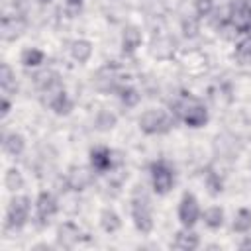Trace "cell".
I'll return each mask as SVG.
<instances>
[{
  "label": "cell",
  "instance_id": "6da1fadb",
  "mask_svg": "<svg viewBox=\"0 0 251 251\" xmlns=\"http://www.w3.org/2000/svg\"><path fill=\"white\" fill-rule=\"evenodd\" d=\"M139 129L147 135H159V133H167L171 127H173V118L165 112V110H159V108H153V110H145L141 116H139Z\"/></svg>",
  "mask_w": 251,
  "mask_h": 251
},
{
  "label": "cell",
  "instance_id": "7a4b0ae2",
  "mask_svg": "<svg viewBox=\"0 0 251 251\" xmlns=\"http://www.w3.org/2000/svg\"><path fill=\"white\" fill-rule=\"evenodd\" d=\"M131 218H133V226L137 227V231L141 233H151L153 231V210H151V202L149 198L141 192H137L131 198Z\"/></svg>",
  "mask_w": 251,
  "mask_h": 251
},
{
  "label": "cell",
  "instance_id": "3957f363",
  "mask_svg": "<svg viewBox=\"0 0 251 251\" xmlns=\"http://www.w3.org/2000/svg\"><path fill=\"white\" fill-rule=\"evenodd\" d=\"M178 114H180L182 122L188 127H202L208 122V110H206V106L200 100L192 98V96H188L186 100H182L178 104Z\"/></svg>",
  "mask_w": 251,
  "mask_h": 251
},
{
  "label": "cell",
  "instance_id": "277c9868",
  "mask_svg": "<svg viewBox=\"0 0 251 251\" xmlns=\"http://www.w3.org/2000/svg\"><path fill=\"white\" fill-rule=\"evenodd\" d=\"M29 208H31V200L27 196H14L6 208V227L8 229L24 227L29 218Z\"/></svg>",
  "mask_w": 251,
  "mask_h": 251
},
{
  "label": "cell",
  "instance_id": "5b68a950",
  "mask_svg": "<svg viewBox=\"0 0 251 251\" xmlns=\"http://www.w3.org/2000/svg\"><path fill=\"white\" fill-rule=\"evenodd\" d=\"M149 175H151V184H153V190L157 194H167L173 190V184H175V171L171 169V165L167 161H155L151 163V169H149Z\"/></svg>",
  "mask_w": 251,
  "mask_h": 251
},
{
  "label": "cell",
  "instance_id": "8992f818",
  "mask_svg": "<svg viewBox=\"0 0 251 251\" xmlns=\"http://www.w3.org/2000/svg\"><path fill=\"white\" fill-rule=\"evenodd\" d=\"M202 212H200V204L198 198L192 192H184L180 202H178V222L182 227L192 229L196 226V222L200 220Z\"/></svg>",
  "mask_w": 251,
  "mask_h": 251
},
{
  "label": "cell",
  "instance_id": "52a82bcc",
  "mask_svg": "<svg viewBox=\"0 0 251 251\" xmlns=\"http://www.w3.org/2000/svg\"><path fill=\"white\" fill-rule=\"evenodd\" d=\"M57 212H59V202H57L55 194L49 192V190L39 192V194H37V200H35V214H37L39 224H41V226L49 224L51 218H53Z\"/></svg>",
  "mask_w": 251,
  "mask_h": 251
},
{
  "label": "cell",
  "instance_id": "ba28073f",
  "mask_svg": "<svg viewBox=\"0 0 251 251\" xmlns=\"http://www.w3.org/2000/svg\"><path fill=\"white\" fill-rule=\"evenodd\" d=\"M94 171V169H92ZM88 167H80V165H73L67 173V186L75 192H82L86 190L92 180H94V173Z\"/></svg>",
  "mask_w": 251,
  "mask_h": 251
},
{
  "label": "cell",
  "instance_id": "9c48e42d",
  "mask_svg": "<svg viewBox=\"0 0 251 251\" xmlns=\"http://www.w3.org/2000/svg\"><path fill=\"white\" fill-rule=\"evenodd\" d=\"M47 104L57 116H67L73 110V100L69 98V94H67V90L63 86L47 92Z\"/></svg>",
  "mask_w": 251,
  "mask_h": 251
},
{
  "label": "cell",
  "instance_id": "30bf717a",
  "mask_svg": "<svg viewBox=\"0 0 251 251\" xmlns=\"http://www.w3.org/2000/svg\"><path fill=\"white\" fill-rule=\"evenodd\" d=\"M25 29V20L22 16H4L2 18V39L16 41Z\"/></svg>",
  "mask_w": 251,
  "mask_h": 251
},
{
  "label": "cell",
  "instance_id": "8fae6325",
  "mask_svg": "<svg viewBox=\"0 0 251 251\" xmlns=\"http://www.w3.org/2000/svg\"><path fill=\"white\" fill-rule=\"evenodd\" d=\"M80 239V229L73 222H63L57 227V243L65 249H73Z\"/></svg>",
  "mask_w": 251,
  "mask_h": 251
},
{
  "label": "cell",
  "instance_id": "7c38bea8",
  "mask_svg": "<svg viewBox=\"0 0 251 251\" xmlns=\"http://www.w3.org/2000/svg\"><path fill=\"white\" fill-rule=\"evenodd\" d=\"M90 167L96 173H108L112 169V151L104 145L90 149Z\"/></svg>",
  "mask_w": 251,
  "mask_h": 251
},
{
  "label": "cell",
  "instance_id": "4fadbf2b",
  "mask_svg": "<svg viewBox=\"0 0 251 251\" xmlns=\"http://www.w3.org/2000/svg\"><path fill=\"white\" fill-rule=\"evenodd\" d=\"M229 20L237 31H249L251 29V6L249 4H237V6L233 4Z\"/></svg>",
  "mask_w": 251,
  "mask_h": 251
},
{
  "label": "cell",
  "instance_id": "5bb4252c",
  "mask_svg": "<svg viewBox=\"0 0 251 251\" xmlns=\"http://www.w3.org/2000/svg\"><path fill=\"white\" fill-rule=\"evenodd\" d=\"M200 245V237L198 233H194L192 229L184 227L180 231L175 233V239H173V247L175 249H180V251H192Z\"/></svg>",
  "mask_w": 251,
  "mask_h": 251
},
{
  "label": "cell",
  "instance_id": "9a60e30c",
  "mask_svg": "<svg viewBox=\"0 0 251 251\" xmlns=\"http://www.w3.org/2000/svg\"><path fill=\"white\" fill-rule=\"evenodd\" d=\"M35 84H37V88L41 92L47 94V92H51V90L61 86V75L57 71H43V73H39L35 76Z\"/></svg>",
  "mask_w": 251,
  "mask_h": 251
},
{
  "label": "cell",
  "instance_id": "2e32d148",
  "mask_svg": "<svg viewBox=\"0 0 251 251\" xmlns=\"http://www.w3.org/2000/svg\"><path fill=\"white\" fill-rule=\"evenodd\" d=\"M141 45V31L135 25H127L122 33V49L124 53H133Z\"/></svg>",
  "mask_w": 251,
  "mask_h": 251
},
{
  "label": "cell",
  "instance_id": "e0dca14e",
  "mask_svg": "<svg viewBox=\"0 0 251 251\" xmlns=\"http://www.w3.org/2000/svg\"><path fill=\"white\" fill-rule=\"evenodd\" d=\"M71 57L76 63L84 65L92 57V43L88 39H76V41H73L71 43Z\"/></svg>",
  "mask_w": 251,
  "mask_h": 251
},
{
  "label": "cell",
  "instance_id": "ac0fdd59",
  "mask_svg": "<svg viewBox=\"0 0 251 251\" xmlns=\"http://www.w3.org/2000/svg\"><path fill=\"white\" fill-rule=\"evenodd\" d=\"M24 149H25V137H24L22 133L12 131V133H8V135L4 137V151H6L8 155L18 157V155L24 153Z\"/></svg>",
  "mask_w": 251,
  "mask_h": 251
},
{
  "label": "cell",
  "instance_id": "d6986e66",
  "mask_svg": "<svg viewBox=\"0 0 251 251\" xmlns=\"http://www.w3.org/2000/svg\"><path fill=\"white\" fill-rule=\"evenodd\" d=\"M100 226H102L104 231L114 233V231H118V229L122 227V220H120V216H118L116 210L104 208V210L100 212Z\"/></svg>",
  "mask_w": 251,
  "mask_h": 251
},
{
  "label": "cell",
  "instance_id": "ffe728a7",
  "mask_svg": "<svg viewBox=\"0 0 251 251\" xmlns=\"http://www.w3.org/2000/svg\"><path fill=\"white\" fill-rule=\"evenodd\" d=\"M43 59H45V53H43L41 49H37V47H27V49H24L22 55H20L22 65L27 67V69L39 67V65L43 63Z\"/></svg>",
  "mask_w": 251,
  "mask_h": 251
},
{
  "label": "cell",
  "instance_id": "44dd1931",
  "mask_svg": "<svg viewBox=\"0 0 251 251\" xmlns=\"http://www.w3.org/2000/svg\"><path fill=\"white\" fill-rule=\"evenodd\" d=\"M175 51V41L171 37H157L153 41V47H151V53L157 57V59H167L171 57Z\"/></svg>",
  "mask_w": 251,
  "mask_h": 251
},
{
  "label": "cell",
  "instance_id": "7402d4cb",
  "mask_svg": "<svg viewBox=\"0 0 251 251\" xmlns=\"http://www.w3.org/2000/svg\"><path fill=\"white\" fill-rule=\"evenodd\" d=\"M231 227L233 231L237 233H247L251 229V210L247 208H239L233 216V222H231Z\"/></svg>",
  "mask_w": 251,
  "mask_h": 251
},
{
  "label": "cell",
  "instance_id": "603a6c76",
  "mask_svg": "<svg viewBox=\"0 0 251 251\" xmlns=\"http://www.w3.org/2000/svg\"><path fill=\"white\" fill-rule=\"evenodd\" d=\"M0 86H2L4 94H12V92H16V88H18L14 71H12V67L6 65V63H2V67H0Z\"/></svg>",
  "mask_w": 251,
  "mask_h": 251
},
{
  "label": "cell",
  "instance_id": "cb8c5ba5",
  "mask_svg": "<svg viewBox=\"0 0 251 251\" xmlns=\"http://www.w3.org/2000/svg\"><path fill=\"white\" fill-rule=\"evenodd\" d=\"M202 218H204V224H206L210 229H218V227L224 226V210H222L220 206H210V208H206L204 214H202Z\"/></svg>",
  "mask_w": 251,
  "mask_h": 251
},
{
  "label": "cell",
  "instance_id": "d4e9b609",
  "mask_svg": "<svg viewBox=\"0 0 251 251\" xmlns=\"http://www.w3.org/2000/svg\"><path fill=\"white\" fill-rule=\"evenodd\" d=\"M4 184H6V188L10 192H18L20 188H24V176H22V173L18 169H14V167L8 169L6 175H4Z\"/></svg>",
  "mask_w": 251,
  "mask_h": 251
},
{
  "label": "cell",
  "instance_id": "484cf974",
  "mask_svg": "<svg viewBox=\"0 0 251 251\" xmlns=\"http://www.w3.org/2000/svg\"><path fill=\"white\" fill-rule=\"evenodd\" d=\"M139 100H141V94H139L137 88H133V86H124V88L120 90V102H122L126 108H135V106L139 104Z\"/></svg>",
  "mask_w": 251,
  "mask_h": 251
},
{
  "label": "cell",
  "instance_id": "4316f807",
  "mask_svg": "<svg viewBox=\"0 0 251 251\" xmlns=\"http://www.w3.org/2000/svg\"><path fill=\"white\" fill-rule=\"evenodd\" d=\"M204 182H206V188L212 196H218L222 190H224V180L220 178V175H216L212 169L206 171V176H204Z\"/></svg>",
  "mask_w": 251,
  "mask_h": 251
},
{
  "label": "cell",
  "instance_id": "83f0119b",
  "mask_svg": "<svg viewBox=\"0 0 251 251\" xmlns=\"http://www.w3.org/2000/svg\"><path fill=\"white\" fill-rule=\"evenodd\" d=\"M116 122H118V118H116L114 114H110V112H100V114L96 116V127L102 129V131L112 129V127L116 126Z\"/></svg>",
  "mask_w": 251,
  "mask_h": 251
},
{
  "label": "cell",
  "instance_id": "f1b7e54d",
  "mask_svg": "<svg viewBox=\"0 0 251 251\" xmlns=\"http://www.w3.org/2000/svg\"><path fill=\"white\" fill-rule=\"evenodd\" d=\"M214 10V0H194V12L198 18L210 16Z\"/></svg>",
  "mask_w": 251,
  "mask_h": 251
},
{
  "label": "cell",
  "instance_id": "f546056e",
  "mask_svg": "<svg viewBox=\"0 0 251 251\" xmlns=\"http://www.w3.org/2000/svg\"><path fill=\"white\" fill-rule=\"evenodd\" d=\"M237 55H239L241 59H245V61H249V59H251V39H247V41H243V43H239V49H237Z\"/></svg>",
  "mask_w": 251,
  "mask_h": 251
},
{
  "label": "cell",
  "instance_id": "4dcf8cb0",
  "mask_svg": "<svg viewBox=\"0 0 251 251\" xmlns=\"http://www.w3.org/2000/svg\"><path fill=\"white\" fill-rule=\"evenodd\" d=\"M182 29H184V35H186V37H194L196 31H198V24L192 22V20H190V22H184V27H182Z\"/></svg>",
  "mask_w": 251,
  "mask_h": 251
},
{
  "label": "cell",
  "instance_id": "1f68e13d",
  "mask_svg": "<svg viewBox=\"0 0 251 251\" xmlns=\"http://www.w3.org/2000/svg\"><path fill=\"white\" fill-rule=\"evenodd\" d=\"M10 110H12V102L8 100V94H4V96H2V106H0V114H2V118H6V116L10 114Z\"/></svg>",
  "mask_w": 251,
  "mask_h": 251
},
{
  "label": "cell",
  "instance_id": "d6a6232c",
  "mask_svg": "<svg viewBox=\"0 0 251 251\" xmlns=\"http://www.w3.org/2000/svg\"><path fill=\"white\" fill-rule=\"evenodd\" d=\"M82 2H84V0H67V6L73 8V10H78V8L82 6Z\"/></svg>",
  "mask_w": 251,
  "mask_h": 251
},
{
  "label": "cell",
  "instance_id": "836d02e7",
  "mask_svg": "<svg viewBox=\"0 0 251 251\" xmlns=\"http://www.w3.org/2000/svg\"><path fill=\"white\" fill-rule=\"evenodd\" d=\"M35 2H37L39 6H47V4H51L53 0H35Z\"/></svg>",
  "mask_w": 251,
  "mask_h": 251
}]
</instances>
